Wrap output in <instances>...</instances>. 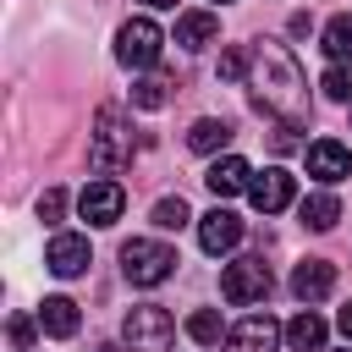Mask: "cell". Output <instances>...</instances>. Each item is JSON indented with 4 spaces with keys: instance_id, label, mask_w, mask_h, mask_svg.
Segmentation results:
<instances>
[{
    "instance_id": "cell-1",
    "label": "cell",
    "mask_w": 352,
    "mask_h": 352,
    "mask_svg": "<svg viewBox=\"0 0 352 352\" xmlns=\"http://www.w3.org/2000/svg\"><path fill=\"white\" fill-rule=\"evenodd\" d=\"M253 104H258L264 116L302 104V72H297V60L286 55V44H275V38H258V44H253Z\"/></svg>"
},
{
    "instance_id": "cell-2",
    "label": "cell",
    "mask_w": 352,
    "mask_h": 352,
    "mask_svg": "<svg viewBox=\"0 0 352 352\" xmlns=\"http://www.w3.org/2000/svg\"><path fill=\"white\" fill-rule=\"evenodd\" d=\"M132 160V132H126V121H121V110H99L94 116V132H88V165L99 170V176H110V170H121Z\"/></svg>"
},
{
    "instance_id": "cell-3",
    "label": "cell",
    "mask_w": 352,
    "mask_h": 352,
    "mask_svg": "<svg viewBox=\"0 0 352 352\" xmlns=\"http://www.w3.org/2000/svg\"><path fill=\"white\" fill-rule=\"evenodd\" d=\"M121 336H126L132 352H170V341H176V319H170L160 302H138V308H126Z\"/></svg>"
},
{
    "instance_id": "cell-4",
    "label": "cell",
    "mask_w": 352,
    "mask_h": 352,
    "mask_svg": "<svg viewBox=\"0 0 352 352\" xmlns=\"http://www.w3.org/2000/svg\"><path fill=\"white\" fill-rule=\"evenodd\" d=\"M121 270H126L132 286H160V280L176 275V248L148 242V236H132V242L121 248Z\"/></svg>"
},
{
    "instance_id": "cell-5",
    "label": "cell",
    "mask_w": 352,
    "mask_h": 352,
    "mask_svg": "<svg viewBox=\"0 0 352 352\" xmlns=\"http://www.w3.org/2000/svg\"><path fill=\"white\" fill-rule=\"evenodd\" d=\"M270 286H275V275H270V264H264V258H236V264H226V270H220V297H226V302H236V308L264 302V297H270Z\"/></svg>"
},
{
    "instance_id": "cell-6",
    "label": "cell",
    "mask_w": 352,
    "mask_h": 352,
    "mask_svg": "<svg viewBox=\"0 0 352 352\" xmlns=\"http://www.w3.org/2000/svg\"><path fill=\"white\" fill-rule=\"evenodd\" d=\"M160 44H165V33H160L148 16H132V22H121V33H116V60L132 66V72H143V66L160 60Z\"/></svg>"
},
{
    "instance_id": "cell-7",
    "label": "cell",
    "mask_w": 352,
    "mask_h": 352,
    "mask_svg": "<svg viewBox=\"0 0 352 352\" xmlns=\"http://www.w3.org/2000/svg\"><path fill=\"white\" fill-rule=\"evenodd\" d=\"M77 209H82L88 226H116L121 209H126V192H121V182H88L77 192Z\"/></svg>"
},
{
    "instance_id": "cell-8",
    "label": "cell",
    "mask_w": 352,
    "mask_h": 352,
    "mask_svg": "<svg viewBox=\"0 0 352 352\" xmlns=\"http://www.w3.org/2000/svg\"><path fill=\"white\" fill-rule=\"evenodd\" d=\"M280 341V324L270 314H248L236 330H226V352H275Z\"/></svg>"
},
{
    "instance_id": "cell-9",
    "label": "cell",
    "mask_w": 352,
    "mask_h": 352,
    "mask_svg": "<svg viewBox=\"0 0 352 352\" xmlns=\"http://www.w3.org/2000/svg\"><path fill=\"white\" fill-rule=\"evenodd\" d=\"M292 192H297V182L280 170V165H270L264 176H253V187H248V198H253V209L258 214H280L286 204H292Z\"/></svg>"
},
{
    "instance_id": "cell-10",
    "label": "cell",
    "mask_w": 352,
    "mask_h": 352,
    "mask_svg": "<svg viewBox=\"0 0 352 352\" xmlns=\"http://www.w3.org/2000/svg\"><path fill=\"white\" fill-rule=\"evenodd\" d=\"M198 242H204V253H231V248L242 242V220H236L231 209H209V214L198 220Z\"/></svg>"
},
{
    "instance_id": "cell-11",
    "label": "cell",
    "mask_w": 352,
    "mask_h": 352,
    "mask_svg": "<svg viewBox=\"0 0 352 352\" xmlns=\"http://www.w3.org/2000/svg\"><path fill=\"white\" fill-rule=\"evenodd\" d=\"M44 264H50L60 280H72V275H82V270H88V242H82V236H72V231H60V236H50Z\"/></svg>"
},
{
    "instance_id": "cell-12",
    "label": "cell",
    "mask_w": 352,
    "mask_h": 352,
    "mask_svg": "<svg viewBox=\"0 0 352 352\" xmlns=\"http://www.w3.org/2000/svg\"><path fill=\"white\" fill-rule=\"evenodd\" d=\"M330 286H336V264H330V258H302V264L292 270V292H297L302 302L330 297Z\"/></svg>"
},
{
    "instance_id": "cell-13",
    "label": "cell",
    "mask_w": 352,
    "mask_h": 352,
    "mask_svg": "<svg viewBox=\"0 0 352 352\" xmlns=\"http://www.w3.org/2000/svg\"><path fill=\"white\" fill-rule=\"evenodd\" d=\"M346 170H352V154H346L336 138L308 143V176H319V182H341Z\"/></svg>"
},
{
    "instance_id": "cell-14",
    "label": "cell",
    "mask_w": 352,
    "mask_h": 352,
    "mask_svg": "<svg viewBox=\"0 0 352 352\" xmlns=\"http://www.w3.org/2000/svg\"><path fill=\"white\" fill-rule=\"evenodd\" d=\"M204 182H209L214 198H231V192H248V187H253V170H248V160L226 154V160H214V165L204 170Z\"/></svg>"
},
{
    "instance_id": "cell-15",
    "label": "cell",
    "mask_w": 352,
    "mask_h": 352,
    "mask_svg": "<svg viewBox=\"0 0 352 352\" xmlns=\"http://www.w3.org/2000/svg\"><path fill=\"white\" fill-rule=\"evenodd\" d=\"M220 38V16L214 11H187L182 22H176V44L182 50H204V44H214Z\"/></svg>"
},
{
    "instance_id": "cell-16",
    "label": "cell",
    "mask_w": 352,
    "mask_h": 352,
    "mask_svg": "<svg viewBox=\"0 0 352 352\" xmlns=\"http://www.w3.org/2000/svg\"><path fill=\"white\" fill-rule=\"evenodd\" d=\"M324 336H330V324H324L314 308H302V314L286 324V341H292V352H324Z\"/></svg>"
},
{
    "instance_id": "cell-17",
    "label": "cell",
    "mask_w": 352,
    "mask_h": 352,
    "mask_svg": "<svg viewBox=\"0 0 352 352\" xmlns=\"http://www.w3.org/2000/svg\"><path fill=\"white\" fill-rule=\"evenodd\" d=\"M38 324H44V336H77V302L72 297H44L38 302Z\"/></svg>"
},
{
    "instance_id": "cell-18",
    "label": "cell",
    "mask_w": 352,
    "mask_h": 352,
    "mask_svg": "<svg viewBox=\"0 0 352 352\" xmlns=\"http://www.w3.org/2000/svg\"><path fill=\"white\" fill-rule=\"evenodd\" d=\"M297 214H302V226H314V231H330V226L341 220V204H336L330 192H308V198L297 204Z\"/></svg>"
},
{
    "instance_id": "cell-19",
    "label": "cell",
    "mask_w": 352,
    "mask_h": 352,
    "mask_svg": "<svg viewBox=\"0 0 352 352\" xmlns=\"http://www.w3.org/2000/svg\"><path fill=\"white\" fill-rule=\"evenodd\" d=\"M187 143H192L198 154H214V148H226V143H231V121H214V116H204V121L187 132Z\"/></svg>"
},
{
    "instance_id": "cell-20",
    "label": "cell",
    "mask_w": 352,
    "mask_h": 352,
    "mask_svg": "<svg viewBox=\"0 0 352 352\" xmlns=\"http://www.w3.org/2000/svg\"><path fill=\"white\" fill-rule=\"evenodd\" d=\"M324 55L352 60V11H341V16H330V22H324Z\"/></svg>"
},
{
    "instance_id": "cell-21",
    "label": "cell",
    "mask_w": 352,
    "mask_h": 352,
    "mask_svg": "<svg viewBox=\"0 0 352 352\" xmlns=\"http://www.w3.org/2000/svg\"><path fill=\"white\" fill-rule=\"evenodd\" d=\"M165 99H170V82H165V77H143V82H132V104H138V110H160Z\"/></svg>"
},
{
    "instance_id": "cell-22",
    "label": "cell",
    "mask_w": 352,
    "mask_h": 352,
    "mask_svg": "<svg viewBox=\"0 0 352 352\" xmlns=\"http://www.w3.org/2000/svg\"><path fill=\"white\" fill-rule=\"evenodd\" d=\"M187 220H192V214H187V198H182V192H176V198H160V204H154V226H160V231H182Z\"/></svg>"
},
{
    "instance_id": "cell-23",
    "label": "cell",
    "mask_w": 352,
    "mask_h": 352,
    "mask_svg": "<svg viewBox=\"0 0 352 352\" xmlns=\"http://www.w3.org/2000/svg\"><path fill=\"white\" fill-rule=\"evenodd\" d=\"M220 330H226V324H220L214 308H192V319H187V336H192V341L209 346V341H220Z\"/></svg>"
},
{
    "instance_id": "cell-24",
    "label": "cell",
    "mask_w": 352,
    "mask_h": 352,
    "mask_svg": "<svg viewBox=\"0 0 352 352\" xmlns=\"http://www.w3.org/2000/svg\"><path fill=\"white\" fill-rule=\"evenodd\" d=\"M319 88H324L330 99H352V66H346V60H341V66H330Z\"/></svg>"
},
{
    "instance_id": "cell-25",
    "label": "cell",
    "mask_w": 352,
    "mask_h": 352,
    "mask_svg": "<svg viewBox=\"0 0 352 352\" xmlns=\"http://www.w3.org/2000/svg\"><path fill=\"white\" fill-rule=\"evenodd\" d=\"M248 60H253V50H226V55H220V77H226V82H242Z\"/></svg>"
},
{
    "instance_id": "cell-26",
    "label": "cell",
    "mask_w": 352,
    "mask_h": 352,
    "mask_svg": "<svg viewBox=\"0 0 352 352\" xmlns=\"http://www.w3.org/2000/svg\"><path fill=\"white\" fill-rule=\"evenodd\" d=\"M297 132H302V126H297V116H292V121H280V126L270 132V148H275V154H292V148H297Z\"/></svg>"
},
{
    "instance_id": "cell-27",
    "label": "cell",
    "mask_w": 352,
    "mask_h": 352,
    "mask_svg": "<svg viewBox=\"0 0 352 352\" xmlns=\"http://www.w3.org/2000/svg\"><path fill=\"white\" fill-rule=\"evenodd\" d=\"M60 209H66V192H60V187H44V198H38V220H60Z\"/></svg>"
},
{
    "instance_id": "cell-28",
    "label": "cell",
    "mask_w": 352,
    "mask_h": 352,
    "mask_svg": "<svg viewBox=\"0 0 352 352\" xmlns=\"http://www.w3.org/2000/svg\"><path fill=\"white\" fill-rule=\"evenodd\" d=\"M11 341L28 346V341H33V324H28V319H11Z\"/></svg>"
},
{
    "instance_id": "cell-29",
    "label": "cell",
    "mask_w": 352,
    "mask_h": 352,
    "mask_svg": "<svg viewBox=\"0 0 352 352\" xmlns=\"http://www.w3.org/2000/svg\"><path fill=\"white\" fill-rule=\"evenodd\" d=\"M336 330H341V336H346V341H352V302H346V308H341V314H336Z\"/></svg>"
},
{
    "instance_id": "cell-30",
    "label": "cell",
    "mask_w": 352,
    "mask_h": 352,
    "mask_svg": "<svg viewBox=\"0 0 352 352\" xmlns=\"http://www.w3.org/2000/svg\"><path fill=\"white\" fill-rule=\"evenodd\" d=\"M94 352H121V346H110V341H104V346H94Z\"/></svg>"
},
{
    "instance_id": "cell-31",
    "label": "cell",
    "mask_w": 352,
    "mask_h": 352,
    "mask_svg": "<svg viewBox=\"0 0 352 352\" xmlns=\"http://www.w3.org/2000/svg\"><path fill=\"white\" fill-rule=\"evenodd\" d=\"M143 6H176V0H143Z\"/></svg>"
}]
</instances>
